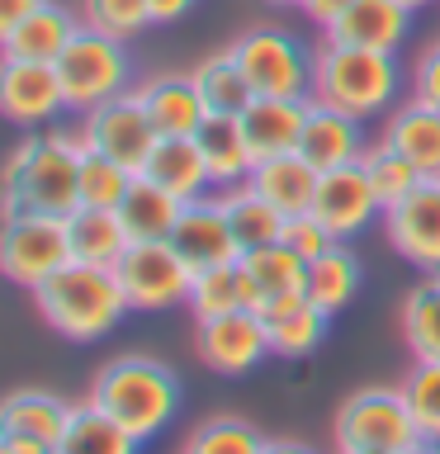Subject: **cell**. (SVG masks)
I'll return each instance as SVG.
<instances>
[{
    "label": "cell",
    "instance_id": "4fadbf2b",
    "mask_svg": "<svg viewBox=\"0 0 440 454\" xmlns=\"http://www.w3.org/2000/svg\"><path fill=\"white\" fill-rule=\"evenodd\" d=\"M0 109L20 128H43L57 114H67V90L52 62H28V57H5L0 67Z\"/></svg>",
    "mask_w": 440,
    "mask_h": 454
},
{
    "label": "cell",
    "instance_id": "681fc988",
    "mask_svg": "<svg viewBox=\"0 0 440 454\" xmlns=\"http://www.w3.org/2000/svg\"><path fill=\"white\" fill-rule=\"evenodd\" d=\"M403 5H412V10H421V5H436V0H403Z\"/></svg>",
    "mask_w": 440,
    "mask_h": 454
},
{
    "label": "cell",
    "instance_id": "60d3db41",
    "mask_svg": "<svg viewBox=\"0 0 440 454\" xmlns=\"http://www.w3.org/2000/svg\"><path fill=\"white\" fill-rule=\"evenodd\" d=\"M332 232H326V227H322V218H318V213H294V218L289 223H284V247H289V251H298V255H303V261H312V255H322L326 247H332Z\"/></svg>",
    "mask_w": 440,
    "mask_h": 454
},
{
    "label": "cell",
    "instance_id": "7a4b0ae2",
    "mask_svg": "<svg viewBox=\"0 0 440 454\" xmlns=\"http://www.w3.org/2000/svg\"><path fill=\"white\" fill-rule=\"evenodd\" d=\"M34 303H38V317L67 340L109 336L114 326H119V317L128 312L119 275L105 265H85V261H71V265L57 270L52 279H43L34 289Z\"/></svg>",
    "mask_w": 440,
    "mask_h": 454
},
{
    "label": "cell",
    "instance_id": "f907efd6",
    "mask_svg": "<svg viewBox=\"0 0 440 454\" xmlns=\"http://www.w3.org/2000/svg\"><path fill=\"white\" fill-rule=\"evenodd\" d=\"M341 454H389V450H341Z\"/></svg>",
    "mask_w": 440,
    "mask_h": 454
},
{
    "label": "cell",
    "instance_id": "1f68e13d",
    "mask_svg": "<svg viewBox=\"0 0 440 454\" xmlns=\"http://www.w3.org/2000/svg\"><path fill=\"white\" fill-rule=\"evenodd\" d=\"M71 421V407L62 397L43 393V388H20L5 397V407H0V431H14V435H34V440H48L57 445Z\"/></svg>",
    "mask_w": 440,
    "mask_h": 454
},
{
    "label": "cell",
    "instance_id": "9a60e30c",
    "mask_svg": "<svg viewBox=\"0 0 440 454\" xmlns=\"http://www.w3.org/2000/svg\"><path fill=\"white\" fill-rule=\"evenodd\" d=\"M170 241H176V251L194 265V275L199 270H213V265L241 261V241L232 232V218H227L223 194L190 199L185 213H180V223H176V232H170Z\"/></svg>",
    "mask_w": 440,
    "mask_h": 454
},
{
    "label": "cell",
    "instance_id": "e0dca14e",
    "mask_svg": "<svg viewBox=\"0 0 440 454\" xmlns=\"http://www.w3.org/2000/svg\"><path fill=\"white\" fill-rule=\"evenodd\" d=\"M412 5L403 0H355L332 28H322L326 43H350V48H379V52H397L407 43L412 28Z\"/></svg>",
    "mask_w": 440,
    "mask_h": 454
},
{
    "label": "cell",
    "instance_id": "484cf974",
    "mask_svg": "<svg viewBox=\"0 0 440 454\" xmlns=\"http://www.w3.org/2000/svg\"><path fill=\"white\" fill-rule=\"evenodd\" d=\"M180 213H185V199H176L170 190H161V184L147 180V176H138L133 184H128V194L119 204V218H123V227H128L133 241H170Z\"/></svg>",
    "mask_w": 440,
    "mask_h": 454
},
{
    "label": "cell",
    "instance_id": "3957f363",
    "mask_svg": "<svg viewBox=\"0 0 440 454\" xmlns=\"http://www.w3.org/2000/svg\"><path fill=\"white\" fill-rule=\"evenodd\" d=\"M90 403L138 440H152L180 411V379L152 355H119L95 374Z\"/></svg>",
    "mask_w": 440,
    "mask_h": 454
},
{
    "label": "cell",
    "instance_id": "8d00e7d4",
    "mask_svg": "<svg viewBox=\"0 0 440 454\" xmlns=\"http://www.w3.org/2000/svg\"><path fill=\"white\" fill-rule=\"evenodd\" d=\"M81 24L95 28V34H109L119 43H133L152 28V10L147 0H81L76 5Z\"/></svg>",
    "mask_w": 440,
    "mask_h": 454
},
{
    "label": "cell",
    "instance_id": "7402d4cb",
    "mask_svg": "<svg viewBox=\"0 0 440 454\" xmlns=\"http://www.w3.org/2000/svg\"><path fill=\"white\" fill-rule=\"evenodd\" d=\"M318 180L322 170L308 161V156L298 152H284V156H265V161H255L251 170V190L265 194L270 204H275L284 218H294V213H308L312 208V194H318Z\"/></svg>",
    "mask_w": 440,
    "mask_h": 454
},
{
    "label": "cell",
    "instance_id": "f6af8a7d",
    "mask_svg": "<svg viewBox=\"0 0 440 454\" xmlns=\"http://www.w3.org/2000/svg\"><path fill=\"white\" fill-rule=\"evenodd\" d=\"M194 0H147V10H152V24H176L190 14Z\"/></svg>",
    "mask_w": 440,
    "mask_h": 454
},
{
    "label": "cell",
    "instance_id": "d6986e66",
    "mask_svg": "<svg viewBox=\"0 0 440 454\" xmlns=\"http://www.w3.org/2000/svg\"><path fill=\"white\" fill-rule=\"evenodd\" d=\"M138 176L156 180L161 190H170L176 199H185V204H190V199H204V194L213 190V176H208L204 152H199V142L185 137V133H161V137H156L147 166H142Z\"/></svg>",
    "mask_w": 440,
    "mask_h": 454
},
{
    "label": "cell",
    "instance_id": "5b68a950",
    "mask_svg": "<svg viewBox=\"0 0 440 454\" xmlns=\"http://www.w3.org/2000/svg\"><path fill=\"white\" fill-rule=\"evenodd\" d=\"M57 76H62V90H67V109L71 114H85L105 99L123 95L128 81H133V62H128L123 43L109 38V34H95V28H76V38L67 43V52L57 57Z\"/></svg>",
    "mask_w": 440,
    "mask_h": 454
},
{
    "label": "cell",
    "instance_id": "5bb4252c",
    "mask_svg": "<svg viewBox=\"0 0 440 454\" xmlns=\"http://www.w3.org/2000/svg\"><path fill=\"white\" fill-rule=\"evenodd\" d=\"M393 251L426 275H440V180H421L403 204L383 213Z\"/></svg>",
    "mask_w": 440,
    "mask_h": 454
},
{
    "label": "cell",
    "instance_id": "d6a6232c",
    "mask_svg": "<svg viewBox=\"0 0 440 454\" xmlns=\"http://www.w3.org/2000/svg\"><path fill=\"white\" fill-rule=\"evenodd\" d=\"M57 454H138V435L123 431L114 417H105L95 403L71 407V421L62 440H57Z\"/></svg>",
    "mask_w": 440,
    "mask_h": 454
},
{
    "label": "cell",
    "instance_id": "ee69618b",
    "mask_svg": "<svg viewBox=\"0 0 440 454\" xmlns=\"http://www.w3.org/2000/svg\"><path fill=\"white\" fill-rule=\"evenodd\" d=\"M0 454H57V445H48V440H34V435L0 431Z\"/></svg>",
    "mask_w": 440,
    "mask_h": 454
},
{
    "label": "cell",
    "instance_id": "8fae6325",
    "mask_svg": "<svg viewBox=\"0 0 440 454\" xmlns=\"http://www.w3.org/2000/svg\"><path fill=\"white\" fill-rule=\"evenodd\" d=\"M199 360L218 374H251L255 364L265 360L270 350V332H265V317L255 308H241V312H223V317H204L199 322Z\"/></svg>",
    "mask_w": 440,
    "mask_h": 454
},
{
    "label": "cell",
    "instance_id": "277c9868",
    "mask_svg": "<svg viewBox=\"0 0 440 454\" xmlns=\"http://www.w3.org/2000/svg\"><path fill=\"white\" fill-rule=\"evenodd\" d=\"M397 85H403L397 52L350 48V43H326V38L312 52V99L346 109L355 119H374L379 109H389Z\"/></svg>",
    "mask_w": 440,
    "mask_h": 454
},
{
    "label": "cell",
    "instance_id": "bcb514c9",
    "mask_svg": "<svg viewBox=\"0 0 440 454\" xmlns=\"http://www.w3.org/2000/svg\"><path fill=\"white\" fill-rule=\"evenodd\" d=\"M38 5H43V0H0V34H5V28H14L20 20H28Z\"/></svg>",
    "mask_w": 440,
    "mask_h": 454
},
{
    "label": "cell",
    "instance_id": "ba28073f",
    "mask_svg": "<svg viewBox=\"0 0 440 454\" xmlns=\"http://www.w3.org/2000/svg\"><path fill=\"white\" fill-rule=\"evenodd\" d=\"M71 223L62 213H14L5 218V237H0V265L14 284L38 289L43 279H52L62 265H71Z\"/></svg>",
    "mask_w": 440,
    "mask_h": 454
},
{
    "label": "cell",
    "instance_id": "52a82bcc",
    "mask_svg": "<svg viewBox=\"0 0 440 454\" xmlns=\"http://www.w3.org/2000/svg\"><path fill=\"white\" fill-rule=\"evenodd\" d=\"M232 57L255 85V95H312V52L279 24H255L241 38L227 43Z\"/></svg>",
    "mask_w": 440,
    "mask_h": 454
},
{
    "label": "cell",
    "instance_id": "cb8c5ba5",
    "mask_svg": "<svg viewBox=\"0 0 440 454\" xmlns=\"http://www.w3.org/2000/svg\"><path fill=\"white\" fill-rule=\"evenodd\" d=\"M383 142L403 152L426 180H440V109L412 95L403 109L383 123Z\"/></svg>",
    "mask_w": 440,
    "mask_h": 454
},
{
    "label": "cell",
    "instance_id": "f1b7e54d",
    "mask_svg": "<svg viewBox=\"0 0 440 454\" xmlns=\"http://www.w3.org/2000/svg\"><path fill=\"white\" fill-rule=\"evenodd\" d=\"M241 270L251 275L255 284V298L265 303H284V298L303 294V275H308V261L298 251H289L284 241L275 247H255V251H241ZM255 308V312H261Z\"/></svg>",
    "mask_w": 440,
    "mask_h": 454
},
{
    "label": "cell",
    "instance_id": "836d02e7",
    "mask_svg": "<svg viewBox=\"0 0 440 454\" xmlns=\"http://www.w3.org/2000/svg\"><path fill=\"white\" fill-rule=\"evenodd\" d=\"M223 204H227V218H232V232L241 241V251H255V247H275L284 241V213L270 204L265 194H255L251 184H237V190H223Z\"/></svg>",
    "mask_w": 440,
    "mask_h": 454
},
{
    "label": "cell",
    "instance_id": "ffe728a7",
    "mask_svg": "<svg viewBox=\"0 0 440 454\" xmlns=\"http://www.w3.org/2000/svg\"><path fill=\"white\" fill-rule=\"evenodd\" d=\"M81 28V14L57 5V0H43V5L20 20L14 28L0 34V52L5 57H28V62H57V57L67 52V43L76 38Z\"/></svg>",
    "mask_w": 440,
    "mask_h": 454
},
{
    "label": "cell",
    "instance_id": "44dd1931",
    "mask_svg": "<svg viewBox=\"0 0 440 454\" xmlns=\"http://www.w3.org/2000/svg\"><path fill=\"white\" fill-rule=\"evenodd\" d=\"M199 152H204L208 161V176H213V190H237V184L251 180L255 170V152L247 133H241V119H232V114H208L204 123H199Z\"/></svg>",
    "mask_w": 440,
    "mask_h": 454
},
{
    "label": "cell",
    "instance_id": "9c48e42d",
    "mask_svg": "<svg viewBox=\"0 0 440 454\" xmlns=\"http://www.w3.org/2000/svg\"><path fill=\"white\" fill-rule=\"evenodd\" d=\"M114 275L123 284L128 308L138 312H161L190 303L194 289V265L176 251V241H133L123 251V261L114 265Z\"/></svg>",
    "mask_w": 440,
    "mask_h": 454
},
{
    "label": "cell",
    "instance_id": "f546056e",
    "mask_svg": "<svg viewBox=\"0 0 440 454\" xmlns=\"http://www.w3.org/2000/svg\"><path fill=\"white\" fill-rule=\"evenodd\" d=\"M303 294L326 312H341L355 294H360V261H355V251L346 247V241H332L322 255L308 261Z\"/></svg>",
    "mask_w": 440,
    "mask_h": 454
},
{
    "label": "cell",
    "instance_id": "d590c367",
    "mask_svg": "<svg viewBox=\"0 0 440 454\" xmlns=\"http://www.w3.org/2000/svg\"><path fill=\"white\" fill-rule=\"evenodd\" d=\"M360 161H365V170H369V184H374V194H379L383 213H389L393 204H403V199H407L412 190H417L421 180H426L421 170L412 166L403 152H393L383 137H379V147H369V152L360 156Z\"/></svg>",
    "mask_w": 440,
    "mask_h": 454
},
{
    "label": "cell",
    "instance_id": "30bf717a",
    "mask_svg": "<svg viewBox=\"0 0 440 454\" xmlns=\"http://www.w3.org/2000/svg\"><path fill=\"white\" fill-rule=\"evenodd\" d=\"M81 137H85L90 152L114 156V161L128 166V170H142L161 133H156L152 114L142 109L138 90H123V95H114V99H105V105L81 114Z\"/></svg>",
    "mask_w": 440,
    "mask_h": 454
},
{
    "label": "cell",
    "instance_id": "8992f818",
    "mask_svg": "<svg viewBox=\"0 0 440 454\" xmlns=\"http://www.w3.org/2000/svg\"><path fill=\"white\" fill-rule=\"evenodd\" d=\"M421 440L417 417L403 388H360L336 411V445L341 450H389L403 454Z\"/></svg>",
    "mask_w": 440,
    "mask_h": 454
},
{
    "label": "cell",
    "instance_id": "c3c4849f",
    "mask_svg": "<svg viewBox=\"0 0 440 454\" xmlns=\"http://www.w3.org/2000/svg\"><path fill=\"white\" fill-rule=\"evenodd\" d=\"M403 454H440V445H436V440H417V445L403 450Z\"/></svg>",
    "mask_w": 440,
    "mask_h": 454
},
{
    "label": "cell",
    "instance_id": "ac0fdd59",
    "mask_svg": "<svg viewBox=\"0 0 440 454\" xmlns=\"http://www.w3.org/2000/svg\"><path fill=\"white\" fill-rule=\"evenodd\" d=\"M308 109H312V95H303V99H294V95H255L251 109L241 114V133H247L255 161L298 152Z\"/></svg>",
    "mask_w": 440,
    "mask_h": 454
},
{
    "label": "cell",
    "instance_id": "83f0119b",
    "mask_svg": "<svg viewBox=\"0 0 440 454\" xmlns=\"http://www.w3.org/2000/svg\"><path fill=\"white\" fill-rule=\"evenodd\" d=\"M67 223H71V255L85 261V265L114 270L123 261V251L133 247V237H128L119 208H85L81 204Z\"/></svg>",
    "mask_w": 440,
    "mask_h": 454
},
{
    "label": "cell",
    "instance_id": "816d5d0a",
    "mask_svg": "<svg viewBox=\"0 0 440 454\" xmlns=\"http://www.w3.org/2000/svg\"><path fill=\"white\" fill-rule=\"evenodd\" d=\"M275 5H298V0H275Z\"/></svg>",
    "mask_w": 440,
    "mask_h": 454
},
{
    "label": "cell",
    "instance_id": "74e56055",
    "mask_svg": "<svg viewBox=\"0 0 440 454\" xmlns=\"http://www.w3.org/2000/svg\"><path fill=\"white\" fill-rule=\"evenodd\" d=\"M133 180H138V170L119 166L114 156L85 152V161H81V204L85 208H119Z\"/></svg>",
    "mask_w": 440,
    "mask_h": 454
},
{
    "label": "cell",
    "instance_id": "4dcf8cb0",
    "mask_svg": "<svg viewBox=\"0 0 440 454\" xmlns=\"http://www.w3.org/2000/svg\"><path fill=\"white\" fill-rule=\"evenodd\" d=\"M241 308H261L255 284H251L247 270H241V261L213 265V270H199V275H194L190 312L199 322H204V317H223V312H241Z\"/></svg>",
    "mask_w": 440,
    "mask_h": 454
},
{
    "label": "cell",
    "instance_id": "4316f807",
    "mask_svg": "<svg viewBox=\"0 0 440 454\" xmlns=\"http://www.w3.org/2000/svg\"><path fill=\"white\" fill-rule=\"evenodd\" d=\"M190 81H194V90H199L208 114H232V119H241L255 99V85L247 81V71H241V62L232 57V48L208 52L204 62L190 71Z\"/></svg>",
    "mask_w": 440,
    "mask_h": 454
},
{
    "label": "cell",
    "instance_id": "f35d334b",
    "mask_svg": "<svg viewBox=\"0 0 440 454\" xmlns=\"http://www.w3.org/2000/svg\"><path fill=\"white\" fill-rule=\"evenodd\" d=\"M185 454H265V440L255 435V426L237 417H213L190 435Z\"/></svg>",
    "mask_w": 440,
    "mask_h": 454
},
{
    "label": "cell",
    "instance_id": "7c38bea8",
    "mask_svg": "<svg viewBox=\"0 0 440 454\" xmlns=\"http://www.w3.org/2000/svg\"><path fill=\"white\" fill-rule=\"evenodd\" d=\"M312 213H318L322 227H326V232H332L336 241H346V237H355V232H365V227L383 213L379 194H374V184H369L365 161H350V166L322 170L318 194H312Z\"/></svg>",
    "mask_w": 440,
    "mask_h": 454
},
{
    "label": "cell",
    "instance_id": "ab89813d",
    "mask_svg": "<svg viewBox=\"0 0 440 454\" xmlns=\"http://www.w3.org/2000/svg\"><path fill=\"white\" fill-rule=\"evenodd\" d=\"M403 393L412 403V417H417L421 440H436L440 445V360H417L412 379L403 383Z\"/></svg>",
    "mask_w": 440,
    "mask_h": 454
},
{
    "label": "cell",
    "instance_id": "d4e9b609",
    "mask_svg": "<svg viewBox=\"0 0 440 454\" xmlns=\"http://www.w3.org/2000/svg\"><path fill=\"white\" fill-rule=\"evenodd\" d=\"M138 99H142V109L152 114L156 133H185V137H194L199 123L208 119V109H204V99H199L190 76H152V81L138 85Z\"/></svg>",
    "mask_w": 440,
    "mask_h": 454
},
{
    "label": "cell",
    "instance_id": "7bdbcfd3",
    "mask_svg": "<svg viewBox=\"0 0 440 454\" xmlns=\"http://www.w3.org/2000/svg\"><path fill=\"white\" fill-rule=\"evenodd\" d=\"M350 5H355V0H298V10H303L318 28H332V24L341 20V14H346Z\"/></svg>",
    "mask_w": 440,
    "mask_h": 454
},
{
    "label": "cell",
    "instance_id": "7dc6e473",
    "mask_svg": "<svg viewBox=\"0 0 440 454\" xmlns=\"http://www.w3.org/2000/svg\"><path fill=\"white\" fill-rule=\"evenodd\" d=\"M265 454H312V450L298 445V440H265Z\"/></svg>",
    "mask_w": 440,
    "mask_h": 454
},
{
    "label": "cell",
    "instance_id": "6da1fadb",
    "mask_svg": "<svg viewBox=\"0 0 440 454\" xmlns=\"http://www.w3.org/2000/svg\"><path fill=\"white\" fill-rule=\"evenodd\" d=\"M81 128H48L28 133L5 161V218L34 208V213H71L81 208V161H85Z\"/></svg>",
    "mask_w": 440,
    "mask_h": 454
},
{
    "label": "cell",
    "instance_id": "b9f144b4",
    "mask_svg": "<svg viewBox=\"0 0 440 454\" xmlns=\"http://www.w3.org/2000/svg\"><path fill=\"white\" fill-rule=\"evenodd\" d=\"M412 95L440 109V43H431L417 57V67H412Z\"/></svg>",
    "mask_w": 440,
    "mask_h": 454
},
{
    "label": "cell",
    "instance_id": "e575fe53",
    "mask_svg": "<svg viewBox=\"0 0 440 454\" xmlns=\"http://www.w3.org/2000/svg\"><path fill=\"white\" fill-rule=\"evenodd\" d=\"M403 340L412 360H440V275H426L403 303Z\"/></svg>",
    "mask_w": 440,
    "mask_h": 454
},
{
    "label": "cell",
    "instance_id": "603a6c76",
    "mask_svg": "<svg viewBox=\"0 0 440 454\" xmlns=\"http://www.w3.org/2000/svg\"><path fill=\"white\" fill-rule=\"evenodd\" d=\"M261 317H265V332H270V350L284 355V360H298V355H312L322 346L332 312L318 308L308 294H294V298H284V303H265Z\"/></svg>",
    "mask_w": 440,
    "mask_h": 454
},
{
    "label": "cell",
    "instance_id": "2e32d148",
    "mask_svg": "<svg viewBox=\"0 0 440 454\" xmlns=\"http://www.w3.org/2000/svg\"><path fill=\"white\" fill-rule=\"evenodd\" d=\"M365 152H369L365 147V119H355V114H346V109H332V105H322V99H312L303 137H298V156H308L318 170H336V166L360 161Z\"/></svg>",
    "mask_w": 440,
    "mask_h": 454
}]
</instances>
